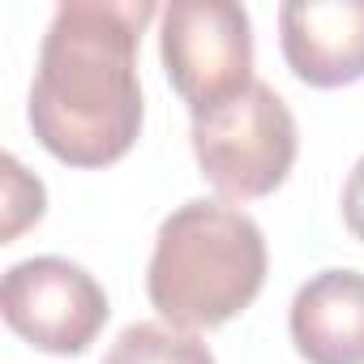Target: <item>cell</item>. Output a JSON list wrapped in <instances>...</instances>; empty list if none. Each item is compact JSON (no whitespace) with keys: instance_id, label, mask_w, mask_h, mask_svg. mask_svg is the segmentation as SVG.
I'll list each match as a JSON object with an SVG mask.
<instances>
[{"instance_id":"1","label":"cell","mask_w":364,"mask_h":364,"mask_svg":"<svg viewBox=\"0 0 364 364\" xmlns=\"http://www.w3.org/2000/svg\"><path fill=\"white\" fill-rule=\"evenodd\" d=\"M159 9L150 0H65L31 82V129L69 167H107L141 133L146 103L137 43Z\"/></svg>"},{"instance_id":"2","label":"cell","mask_w":364,"mask_h":364,"mask_svg":"<svg viewBox=\"0 0 364 364\" xmlns=\"http://www.w3.org/2000/svg\"><path fill=\"white\" fill-rule=\"evenodd\" d=\"M266 283V236L228 202L193 198L176 206L150 253L146 296L176 330H215L245 313Z\"/></svg>"},{"instance_id":"3","label":"cell","mask_w":364,"mask_h":364,"mask_svg":"<svg viewBox=\"0 0 364 364\" xmlns=\"http://www.w3.org/2000/svg\"><path fill=\"white\" fill-rule=\"evenodd\" d=\"M189 137L202 176L228 202H253L274 193L287 180L300 146L291 107L266 82H253L236 99L193 116Z\"/></svg>"},{"instance_id":"4","label":"cell","mask_w":364,"mask_h":364,"mask_svg":"<svg viewBox=\"0 0 364 364\" xmlns=\"http://www.w3.org/2000/svg\"><path fill=\"white\" fill-rule=\"evenodd\" d=\"M159 56L171 90L189 103V116H202L257 82L253 22L249 9L232 0H171L163 9Z\"/></svg>"},{"instance_id":"5","label":"cell","mask_w":364,"mask_h":364,"mask_svg":"<svg viewBox=\"0 0 364 364\" xmlns=\"http://www.w3.org/2000/svg\"><path fill=\"white\" fill-rule=\"evenodd\" d=\"M5 321L48 355H82L112 317L99 279L69 257H26L0 283Z\"/></svg>"},{"instance_id":"6","label":"cell","mask_w":364,"mask_h":364,"mask_svg":"<svg viewBox=\"0 0 364 364\" xmlns=\"http://www.w3.org/2000/svg\"><path fill=\"white\" fill-rule=\"evenodd\" d=\"M283 60L317 90L364 77V0H287L279 9Z\"/></svg>"},{"instance_id":"7","label":"cell","mask_w":364,"mask_h":364,"mask_svg":"<svg viewBox=\"0 0 364 364\" xmlns=\"http://www.w3.org/2000/svg\"><path fill=\"white\" fill-rule=\"evenodd\" d=\"M291 343L309 364H364V274L321 270L291 300Z\"/></svg>"},{"instance_id":"8","label":"cell","mask_w":364,"mask_h":364,"mask_svg":"<svg viewBox=\"0 0 364 364\" xmlns=\"http://www.w3.org/2000/svg\"><path fill=\"white\" fill-rule=\"evenodd\" d=\"M103 364H215V351L193 334L163 321H133L116 334Z\"/></svg>"},{"instance_id":"9","label":"cell","mask_w":364,"mask_h":364,"mask_svg":"<svg viewBox=\"0 0 364 364\" xmlns=\"http://www.w3.org/2000/svg\"><path fill=\"white\" fill-rule=\"evenodd\" d=\"M39 219H43V185L35 176H26V167L9 154L5 159V245H14L18 232Z\"/></svg>"},{"instance_id":"10","label":"cell","mask_w":364,"mask_h":364,"mask_svg":"<svg viewBox=\"0 0 364 364\" xmlns=\"http://www.w3.org/2000/svg\"><path fill=\"white\" fill-rule=\"evenodd\" d=\"M343 223H347V232L364 245V154L355 159L347 185H343Z\"/></svg>"}]
</instances>
